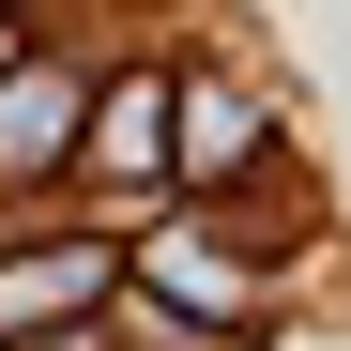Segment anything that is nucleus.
Returning a JSON list of instances; mask_svg holds the SVG:
<instances>
[{
    "mask_svg": "<svg viewBox=\"0 0 351 351\" xmlns=\"http://www.w3.org/2000/svg\"><path fill=\"white\" fill-rule=\"evenodd\" d=\"M260 153V107L245 92H184V168H245Z\"/></svg>",
    "mask_w": 351,
    "mask_h": 351,
    "instance_id": "obj_1",
    "label": "nucleus"
},
{
    "mask_svg": "<svg viewBox=\"0 0 351 351\" xmlns=\"http://www.w3.org/2000/svg\"><path fill=\"white\" fill-rule=\"evenodd\" d=\"M46 153H62V77H31L0 107V168H46Z\"/></svg>",
    "mask_w": 351,
    "mask_h": 351,
    "instance_id": "obj_2",
    "label": "nucleus"
}]
</instances>
